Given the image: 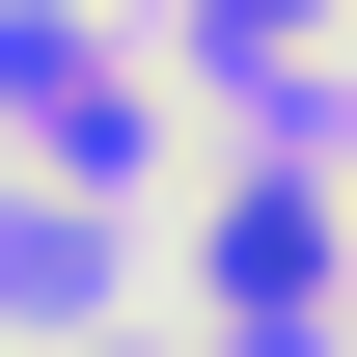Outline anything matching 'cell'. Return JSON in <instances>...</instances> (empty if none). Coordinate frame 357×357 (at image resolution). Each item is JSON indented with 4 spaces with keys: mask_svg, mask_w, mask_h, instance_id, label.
Listing matches in <instances>:
<instances>
[{
    "mask_svg": "<svg viewBox=\"0 0 357 357\" xmlns=\"http://www.w3.org/2000/svg\"><path fill=\"white\" fill-rule=\"evenodd\" d=\"M110 357H165V330H110Z\"/></svg>",
    "mask_w": 357,
    "mask_h": 357,
    "instance_id": "3957f363",
    "label": "cell"
},
{
    "mask_svg": "<svg viewBox=\"0 0 357 357\" xmlns=\"http://www.w3.org/2000/svg\"><path fill=\"white\" fill-rule=\"evenodd\" d=\"M303 275H330V192H220V330H275Z\"/></svg>",
    "mask_w": 357,
    "mask_h": 357,
    "instance_id": "6da1fadb",
    "label": "cell"
},
{
    "mask_svg": "<svg viewBox=\"0 0 357 357\" xmlns=\"http://www.w3.org/2000/svg\"><path fill=\"white\" fill-rule=\"evenodd\" d=\"M192 28H303V0H192Z\"/></svg>",
    "mask_w": 357,
    "mask_h": 357,
    "instance_id": "7a4b0ae2",
    "label": "cell"
}]
</instances>
